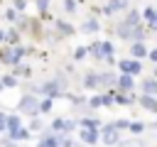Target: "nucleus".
Returning a JSON list of instances; mask_svg holds the SVG:
<instances>
[{
	"mask_svg": "<svg viewBox=\"0 0 157 147\" xmlns=\"http://www.w3.org/2000/svg\"><path fill=\"white\" fill-rule=\"evenodd\" d=\"M128 0H110V5L105 7V12H115V10H125Z\"/></svg>",
	"mask_w": 157,
	"mask_h": 147,
	"instance_id": "f8f14e48",
	"label": "nucleus"
},
{
	"mask_svg": "<svg viewBox=\"0 0 157 147\" xmlns=\"http://www.w3.org/2000/svg\"><path fill=\"white\" fill-rule=\"evenodd\" d=\"M59 145H61V147H74V142H71V140H61Z\"/></svg>",
	"mask_w": 157,
	"mask_h": 147,
	"instance_id": "7c9ffc66",
	"label": "nucleus"
},
{
	"mask_svg": "<svg viewBox=\"0 0 157 147\" xmlns=\"http://www.w3.org/2000/svg\"><path fill=\"white\" fill-rule=\"evenodd\" d=\"M0 88H2V86H0Z\"/></svg>",
	"mask_w": 157,
	"mask_h": 147,
	"instance_id": "c9c22d12",
	"label": "nucleus"
},
{
	"mask_svg": "<svg viewBox=\"0 0 157 147\" xmlns=\"http://www.w3.org/2000/svg\"><path fill=\"white\" fill-rule=\"evenodd\" d=\"M52 127H54L56 132H59V130H64V120H54V125H52Z\"/></svg>",
	"mask_w": 157,
	"mask_h": 147,
	"instance_id": "cd10ccee",
	"label": "nucleus"
},
{
	"mask_svg": "<svg viewBox=\"0 0 157 147\" xmlns=\"http://www.w3.org/2000/svg\"><path fill=\"white\" fill-rule=\"evenodd\" d=\"M29 127H32L34 132H37V130H42V120H32V123H29Z\"/></svg>",
	"mask_w": 157,
	"mask_h": 147,
	"instance_id": "a878e982",
	"label": "nucleus"
},
{
	"mask_svg": "<svg viewBox=\"0 0 157 147\" xmlns=\"http://www.w3.org/2000/svg\"><path fill=\"white\" fill-rule=\"evenodd\" d=\"M142 91H145V96L152 98V96L157 93V81H155V78H147V81L142 83Z\"/></svg>",
	"mask_w": 157,
	"mask_h": 147,
	"instance_id": "1a4fd4ad",
	"label": "nucleus"
},
{
	"mask_svg": "<svg viewBox=\"0 0 157 147\" xmlns=\"http://www.w3.org/2000/svg\"><path fill=\"white\" fill-rule=\"evenodd\" d=\"M140 103H142V108H147V110H152V113L157 110V100H155V98H150V96H142V98H140Z\"/></svg>",
	"mask_w": 157,
	"mask_h": 147,
	"instance_id": "9b49d317",
	"label": "nucleus"
},
{
	"mask_svg": "<svg viewBox=\"0 0 157 147\" xmlns=\"http://www.w3.org/2000/svg\"><path fill=\"white\" fill-rule=\"evenodd\" d=\"M42 88V93H47V96H56V93H61V86L56 83V81H49V83H44V86H39Z\"/></svg>",
	"mask_w": 157,
	"mask_h": 147,
	"instance_id": "0eeeda50",
	"label": "nucleus"
},
{
	"mask_svg": "<svg viewBox=\"0 0 157 147\" xmlns=\"http://www.w3.org/2000/svg\"><path fill=\"white\" fill-rule=\"evenodd\" d=\"M37 7H39V10H47V7H49V0H37Z\"/></svg>",
	"mask_w": 157,
	"mask_h": 147,
	"instance_id": "c85d7f7f",
	"label": "nucleus"
},
{
	"mask_svg": "<svg viewBox=\"0 0 157 147\" xmlns=\"http://www.w3.org/2000/svg\"><path fill=\"white\" fill-rule=\"evenodd\" d=\"M2 39H5V34H2V32H0V42H2Z\"/></svg>",
	"mask_w": 157,
	"mask_h": 147,
	"instance_id": "f704fd0d",
	"label": "nucleus"
},
{
	"mask_svg": "<svg viewBox=\"0 0 157 147\" xmlns=\"http://www.w3.org/2000/svg\"><path fill=\"white\" fill-rule=\"evenodd\" d=\"M110 49H113V47H110L108 42H103V44H91V49H88V51H91L96 59H108Z\"/></svg>",
	"mask_w": 157,
	"mask_h": 147,
	"instance_id": "7ed1b4c3",
	"label": "nucleus"
},
{
	"mask_svg": "<svg viewBox=\"0 0 157 147\" xmlns=\"http://www.w3.org/2000/svg\"><path fill=\"white\" fill-rule=\"evenodd\" d=\"M118 91L120 93H130L132 91V78L130 76H120L118 78Z\"/></svg>",
	"mask_w": 157,
	"mask_h": 147,
	"instance_id": "423d86ee",
	"label": "nucleus"
},
{
	"mask_svg": "<svg viewBox=\"0 0 157 147\" xmlns=\"http://www.w3.org/2000/svg\"><path fill=\"white\" fill-rule=\"evenodd\" d=\"M88 105H91V108H98V105H103V98H101V96H98V98H91Z\"/></svg>",
	"mask_w": 157,
	"mask_h": 147,
	"instance_id": "b1692460",
	"label": "nucleus"
},
{
	"mask_svg": "<svg viewBox=\"0 0 157 147\" xmlns=\"http://www.w3.org/2000/svg\"><path fill=\"white\" fill-rule=\"evenodd\" d=\"M15 7H20V10H22V7H25V0H15Z\"/></svg>",
	"mask_w": 157,
	"mask_h": 147,
	"instance_id": "2f4dec72",
	"label": "nucleus"
},
{
	"mask_svg": "<svg viewBox=\"0 0 157 147\" xmlns=\"http://www.w3.org/2000/svg\"><path fill=\"white\" fill-rule=\"evenodd\" d=\"M59 137H44L42 142H39V147H59Z\"/></svg>",
	"mask_w": 157,
	"mask_h": 147,
	"instance_id": "2eb2a0df",
	"label": "nucleus"
},
{
	"mask_svg": "<svg viewBox=\"0 0 157 147\" xmlns=\"http://www.w3.org/2000/svg\"><path fill=\"white\" fill-rule=\"evenodd\" d=\"M96 81H98V86H103V83H115V76H113V74H101V76H96Z\"/></svg>",
	"mask_w": 157,
	"mask_h": 147,
	"instance_id": "4468645a",
	"label": "nucleus"
},
{
	"mask_svg": "<svg viewBox=\"0 0 157 147\" xmlns=\"http://www.w3.org/2000/svg\"><path fill=\"white\" fill-rule=\"evenodd\" d=\"M5 127L10 130V135H15V132L20 130V118H15V115H12V118H5Z\"/></svg>",
	"mask_w": 157,
	"mask_h": 147,
	"instance_id": "9d476101",
	"label": "nucleus"
},
{
	"mask_svg": "<svg viewBox=\"0 0 157 147\" xmlns=\"http://www.w3.org/2000/svg\"><path fill=\"white\" fill-rule=\"evenodd\" d=\"M81 140L88 142V145H93V142L98 140V135H96V130H83V132H81Z\"/></svg>",
	"mask_w": 157,
	"mask_h": 147,
	"instance_id": "ddd939ff",
	"label": "nucleus"
},
{
	"mask_svg": "<svg viewBox=\"0 0 157 147\" xmlns=\"http://www.w3.org/2000/svg\"><path fill=\"white\" fill-rule=\"evenodd\" d=\"M96 29H98V22H96V20H88V22L83 24V32H96Z\"/></svg>",
	"mask_w": 157,
	"mask_h": 147,
	"instance_id": "aec40b11",
	"label": "nucleus"
},
{
	"mask_svg": "<svg viewBox=\"0 0 157 147\" xmlns=\"http://www.w3.org/2000/svg\"><path fill=\"white\" fill-rule=\"evenodd\" d=\"M120 69L125 71V76H130V74H140V61H135V59H128V61H120Z\"/></svg>",
	"mask_w": 157,
	"mask_h": 147,
	"instance_id": "20e7f679",
	"label": "nucleus"
},
{
	"mask_svg": "<svg viewBox=\"0 0 157 147\" xmlns=\"http://www.w3.org/2000/svg\"><path fill=\"white\" fill-rule=\"evenodd\" d=\"M2 83H5V86H15V76H5Z\"/></svg>",
	"mask_w": 157,
	"mask_h": 147,
	"instance_id": "bb28decb",
	"label": "nucleus"
},
{
	"mask_svg": "<svg viewBox=\"0 0 157 147\" xmlns=\"http://www.w3.org/2000/svg\"><path fill=\"white\" fill-rule=\"evenodd\" d=\"M83 83H86V88H98V81H96V74H88V76L83 78Z\"/></svg>",
	"mask_w": 157,
	"mask_h": 147,
	"instance_id": "f3484780",
	"label": "nucleus"
},
{
	"mask_svg": "<svg viewBox=\"0 0 157 147\" xmlns=\"http://www.w3.org/2000/svg\"><path fill=\"white\" fill-rule=\"evenodd\" d=\"M22 54H25L22 47H12V49H2V51H0V59L7 61V64H15V61H20Z\"/></svg>",
	"mask_w": 157,
	"mask_h": 147,
	"instance_id": "f03ea898",
	"label": "nucleus"
},
{
	"mask_svg": "<svg viewBox=\"0 0 157 147\" xmlns=\"http://www.w3.org/2000/svg\"><path fill=\"white\" fill-rule=\"evenodd\" d=\"M128 127H130V130L137 135V132H142V130H145V123H132V125H128Z\"/></svg>",
	"mask_w": 157,
	"mask_h": 147,
	"instance_id": "5701e85b",
	"label": "nucleus"
},
{
	"mask_svg": "<svg viewBox=\"0 0 157 147\" xmlns=\"http://www.w3.org/2000/svg\"><path fill=\"white\" fill-rule=\"evenodd\" d=\"M103 140H105V145H115L118 142V130L113 125H105L103 127Z\"/></svg>",
	"mask_w": 157,
	"mask_h": 147,
	"instance_id": "39448f33",
	"label": "nucleus"
},
{
	"mask_svg": "<svg viewBox=\"0 0 157 147\" xmlns=\"http://www.w3.org/2000/svg\"><path fill=\"white\" fill-rule=\"evenodd\" d=\"M64 10L66 12H76V0H64Z\"/></svg>",
	"mask_w": 157,
	"mask_h": 147,
	"instance_id": "4be33fe9",
	"label": "nucleus"
},
{
	"mask_svg": "<svg viewBox=\"0 0 157 147\" xmlns=\"http://www.w3.org/2000/svg\"><path fill=\"white\" fill-rule=\"evenodd\" d=\"M37 110H39V100H37L34 96H25V98L20 100V113H27V115H37Z\"/></svg>",
	"mask_w": 157,
	"mask_h": 147,
	"instance_id": "f257e3e1",
	"label": "nucleus"
},
{
	"mask_svg": "<svg viewBox=\"0 0 157 147\" xmlns=\"http://www.w3.org/2000/svg\"><path fill=\"white\" fill-rule=\"evenodd\" d=\"M145 20H147V24H150V27H155V10H152V7H147V10H145Z\"/></svg>",
	"mask_w": 157,
	"mask_h": 147,
	"instance_id": "a211bd4d",
	"label": "nucleus"
},
{
	"mask_svg": "<svg viewBox=\"0 0 157 147\" xmlns=\"http://www.w3.org/2000/svg\"><path fill=\"white\" fill-rule=\"evenodd\" d=\"M115 147H142L140 140H123V142H115Z\"/></svg>",
	"mask_w": 157,
	"mask_h": 147,
	"instance_id": "dca6fc26",
	"label": "nucleus"
},
{
	"mask_svg": "<svg viewBox=\"0 0 157 147\" xmlns=\"http://www.w3.org/2000/svg\"><path fill=\"white\" fill-rule=\"evenodd\" d=\"M39 105H42V113H49L52 110V100H42Z\"/></svg>",
	"mask_w": 157,
	"mask_h": 147,
	"instance_id": "393cba45",
	"label": "nucleus"
},
{
	"mask_svg": "<svg viewBox=\"0 0 157 147\" xmlns=\"http://www.w3.org/2000/svg\"><path fill=\"white\" fill-rule=\"evenodd\" d=\"M130 51H132V56H135V61H137L140 56H145V54H147V47H145L142 42H135V44L130 47Z\"/></svg>",
	"mask_w": 157,
	"mask_h": 147,
	"instance_id": "6e6552de",
	"label": "nucleus"
},
{
	"mask_svg": "<svg viewBox=\"0 0 157 147\" xmlns=\"http://www.w3.org/2000/svg\"><path fill=\"white\" fill-rule=\"evenodd\" d=\"M56 32H61V34H71L74 29H71V24H66V22H59V24H56Z\"/></svg>",
	"mask_w": 157,
	"mask_h": 147,
	"instance_id": "6ab92c4d",
	"label": "nucleus"
},
{
	"mask_svg": "<svg viewBox=\"0 0 157 147\" xmlns=\"http://www.w3.org/2000/svg\"><path fill=\"white\" fill-rule=\"evenodd\" d=\"M2 147H15V145L12 142H2Z\"/></svg>",
	"mask_w": 157,
	"mask_h": 147,
	"instance_id": "72a5a7b5",
	"label": "nucleus"
},
{
	"mask_svg": "<svg viewBox=\"0 0 157 147\" xmlns=\"http://www.w3.org/2000/svg\"><path fill=\"white\" fill-rule=\"evenodd\" d=\"M81 125H83V130H98V123L96 120H83Z\"/></svg>",
	"mask_w": 157,
	"mask_h": 147,
	"instance_id": "412c9836",
	"label": "nucleus"
},
{
	"mask_svg": "<svg viewBox=\"0 0 157 147\" xmlns=\"http://www.w3.org/2000/svg\"><path fill=\"white\" fill-rule=\"evenodd\" d=\"M2 127H5V115L0 113V130H2Z\"/></svg>",
	"mask_w": 157,
	"mask_h": 147,
	"instance_id": "473e14b6",
	"label": "nucleus"
},
{
	"mask_svg": "<svg viewBox=\"0 0 157 147\" xmlns=\"http://www.w3.org/2000/svg\"><path fill=\"white\" fill-rule=\"evenodd\" d=\"M81 56H86V49H81V47H78V49H76V59H81Z\"/></svg>",
	"mask_w": 157,
	"mask_h": 147,
	"instance_id": "c756f323",
	"label": "nucleus"
}]
</instances>
